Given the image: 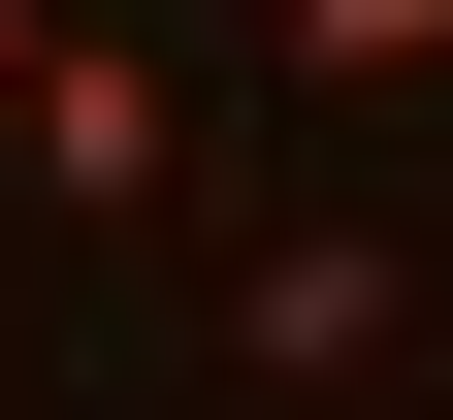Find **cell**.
<instances>
[{"mask_svg": "<svg viewBox=\"0 0 453 420\" xmlns=\"http://www.w3.org/2000/svg\"><path fill=\"white\" fill-rule=\"evenodd\" d=\"M195 324H226V388H357V355L421 324V259H388V226H259V259H226Z\"/></svg>", "mask_w": 453, "mask_h": 420, "instance_id": "cell-1", "label": "cell"}, {"mask_svg": "<svg viewBox=\"0 0 453 420\" xmlns=\"http://www.w3.org/2000/svg\"><path fill=\"white\" fill-rule=\"evenodd\" d=\"M292 97H453V0H292Z\"/></svg>", "mask_w": 453, "mask_h": 420, "instance_id": "cell-3", "label": "cell"}, {"mask_svg": "<svg viewBox=\"0 0 453 420\" xmlns=\"http://www.w3.org/2000/svg\"><path fill=\"white\" fill-rule=\"evenodd\" d=\"M0 195H33V226H162V65H130V33H65V65L0 97Z\"/></svg>", "mask_w": 453, "mask_h": 420, "instance_id": "cell-2", "label": "cell"}, {"mask_svg": "<svg viewBox=\"0 0 453 420\" xmlns=\"http://www.w3.org/2000/svg\"><path fill=\"white\" fill-rule=\"evenodd\" d=\"M33 65H65V0H0V97H33Z\"/></svg>", "mask_w": 453, "mask_h": 420, "instance_id": "cell-4", "label": "cell"}]
</instances>
